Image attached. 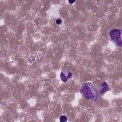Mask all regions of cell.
Here are the masks:
<instances>
[{"label": "cell", "instance_id": "cell-1", "mask_svg": "<svg viewBox=\"0 0 122 122\" xmlns=\"http://www.w3.org/2000/svg\"><path fill=\"white\" fill-rule=\"evenodd\" d=\"M80 92L84 98L87 100L95 102L97 99V92L91 82L83 84L80 89Z\"/></svg>", "mask_w": 122, "mask_h": 122}, {"label": "cell", "instance_id": "cell-2", "mask_svg": "<svg viewBox=\"0 0 122 122\" xmlns=\"http://www.w3.org/2000/svg\"><path fill=\"white\" fill-rule=\"evenodd\" d=\"M121 31L120 30L115 29L110 32V35L111 40L119 46L122 45L121 40Z\"/></svg>", "mask_w": 122, "mask_h": 122}, {"label": "cell", "instance_id": "cell-3", "mask_svg": "<svg viewBox=\"0 0 122 122\" xmlns=\"http://www.w3.org/2000/svg\"><path fill=\"white\" fill-rule=\"evenodd\" d=\"M72 77V74L71 72L67 70H62L60 74V78L63 82H66L68 79Z\"/></svg>", "mask_w": 122, "mask_h": 122}, {"label": "cell", "instance_id": "cell-4", "mask_svg": "<svg viewBox=\"0 0 122 122\" xmlns=\"http://www.w3.org/2000/svg\"><path fill=\"white\" fill-rule=\"evenodd\" d=\"M109 90V88L108 87V85L107 83L106 82H103L102 83L100 89V94H102L107 92Z\"/></svg>", "mask_w": 122, "mask_h": 122}, {"label": "cell", "instance_id": "cell-5", "mask_svg": "<svg viewBox=\"0 0 122 122\" xmlns=\"http://www.w3.org/2000/svg\"><path fill=\"white\" fill-rule=\"evenodd\" d=\"M60 121L61 122H66L67 121V117L65 115H61L60 117Z\"/></svg>", "mask_w": 122, "mask_h": 122}, {"label": "cell", "instance_id": "cell-6", "mask_svg": "<svg viewBox=\"0 0 122 122\" xmlns=\"http://www.w3.org/2000/svg\"><path fill=\"white\" fill-rule=\"evenodd\" d=\"M62 20L61 18H58L56 20V23L57 24H58V25L61 24L62 23Z\"/></svg>", "mask_w": 122, "mask_h": 122}, {"label": "cell", "instance_id": "cell-7", "mask_svg": "<svg viewBox=\"0 0 122 122\" xmlns=\"http://www.w3.org/2000/svg\"><path fill=\"white\" fill-rule=\"evenodd\" d=\"M75 2V0H69V2L70 4H72L73 3H74Z\"/></svg>", "mask_w": 122, "mask_h": 122}]
</instances>
